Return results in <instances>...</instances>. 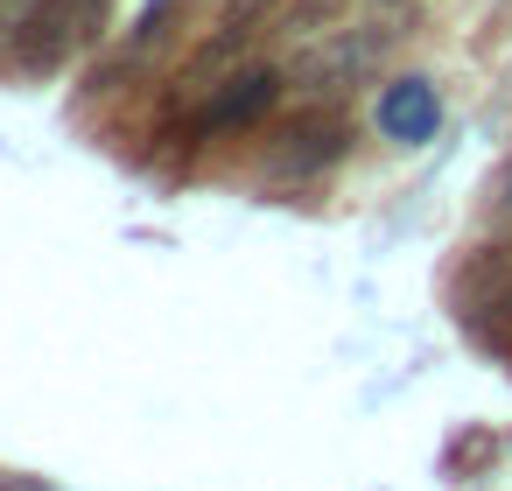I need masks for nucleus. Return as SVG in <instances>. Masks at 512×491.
<instances>
[{"label": "nucleus", "mask_w": 512, "mask_h": 491, "mask_svg": "<svg viewBox=\"0 0 512 491\" xmlns=\"http://www.w3.org/2000/svg\"><path fill=\"white\" fill-rule=\"evenodd\" d=\"M337 155H344V120H337V113H302V120H288V127L267 141V169H274L281 183H309V176H323Z\"/></svg>", "instance_id": "7ed1b4c3"}, {"label": "nucleus", "mask_w": 512, "mask_h": 491, "mask_svg": "<svg viewBox=\"0 0 512 491\" xmlns=\"http://www.w3.org/2000/svg\"><path fill=\"white\" fill-rule=\"evenodd\" d=\"M0 15H8V0H0Z\"/></svg>", "instance_id": "39448f33"}, {"label": "nucleus", "mask_w": 512, "mask_h": 491, "mask_svg": "<svg viewBox=\"0 0 512 491\" xmlns=\"http://www.w3.org/2000/svg\"><path fill=\"white\" fill-rule=\"evenodd\" d=\"M190 92H204V99L183 106V134L190 141H218V134H239V127H253V120L274 113L281 71H232V78H211V85H190Z\"/></svg>", "instance_id": "f03ea898"}, {"label": "nucleus", "mask_w": 512, "mask_h": 491, "mask_svg": "<svg viewBox=\"0 0 512 491\" xmlns=\"http://www.w3.org/2000/svg\"><path fill=\"white\" fill-rule=\"evenodd\" d=\"M113 0H8L0 15V64L15 71H57L85 43L106 36Z\"/></svg>", "instance_id": "f257e3e1"}, {"label": "nucleus", "mask_w": 512, "mask_h": 491, "mask_svg": "<svg viewBox=\"0 0 512 491\" xmlns=\"http://www.w3.org/2000/svg\"><path fill=\"white\" fill-rule=\"evenodd\" d=\"M225 8H274V0H225Z\"/></svg>", "instance_id": "20e7f679"}]
</instances>
